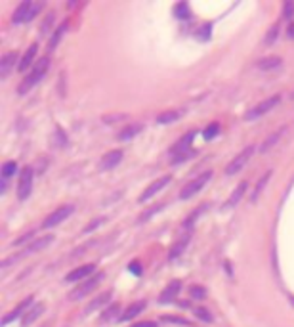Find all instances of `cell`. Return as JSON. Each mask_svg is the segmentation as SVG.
Masks as SVG:
<instances>
[{
    "label": "cell",
    "instance_id": "cell-1",
    "mask_svg": "<svg viewBox=\"0 0 294 327\" xmlns=\"http://www.w3.org/2000/svg\"><path fill=\"white\" fill-rule=\"evenodd\" d=\"M48 69H50V57H42V60H39L37 64L32 65L31 71L23 77L21 84H19V88H17V92H19L21 96L27 94V92H31V88L37 86L40 80H42V77H46Z\"/></svg>",
    "mask_w": 294,
    "mask_h": 327
},
{
    "label": "cell",
    "instance_id": "cell-2",
    "mask_svg": "<svg viewBox=\"0 0 294 327\" xmlns=\"http://www.w3.org/2000/svg\"><path fill=\"white\" fill-rule=\"evenodd\" d=\"M40 10H42V4H39V2H32V0L21 2V4L16 8V12H14L12 21H14V23H25V21H31L32 17L37 16Z\"/></svg>",
    "mask_w": 294,
    "mask_h": 327
},
{
    "label": "cell",
    "instance_id": "cell-3",
    "mask_svg": "<svg viewBox=\"0 0 294 327\" xmlns=\"http://www.w3.org/2000/svg\"><path fill=\"white\" fill-rule=\"evenodd\" d=\"M210 178H212V172L207 170V172H203V174L197 176L195 180H191L189 184H185L183 190L180 192V199H189V197H193L195 193H199L201 190L210 182Z\"/></svg>",
    "mask_w": 294,
    "mask_h": 327
},
{
    "label": "cell",
    "instance_id": "cell-4",
    "mask_svg": "<svg viewBox=\"0 0 294 327\" xmlns=\"http://www.w3.org/2000/svg\"><path fill=\"white\" fill-rule=\"evenodd\" d=\"M104 279V274L102 272H97V274H94L92 278H88L86 281H82L80 285H77V287L71 291V295H69V299L71 301H79V299H82V296L90 295L92 291H94L97 285H100V281Z\"/></svg>",
    "mask_w": 294,
    "mask_h": 327
},
{
    "label": "cell",
    "instance_id": "cell-5",
    "mask_svg": "<svg viewBox=\"0 0 294 327\" xmlns=\"http://www.w3.org/2000/svg\"><path fill=\"white\" fill-rule=\"evenodd\" d=\"M252 153H254V145H247L243 152L237 153V155L233 157V161H230V165L225 167V174L233 176V174H237V172H241V170L245 168V165L250 161Z\"/></svg>",
    "mask_w": 294,
    "mask_h": 327
},
{
    "label": "cell",
    "instance_id": "cell-6",
    "mask_svg": "<svg viewBox=\"0 0 294 327\" xmlns=\"http://www.w3.org/2000/svg\"><path fill=\"white\" fill-rule=\"evenodd\" d=\"M279 102H281V96H279V94H275V96H271V98H266L264 102H260L258 105H254L250 111H247L245 119L254 121V119H258V117H262V115H266V113H270L275 105H279Z\"/></svg>",
    "mask_w": 294,
    "mask_h": 327
},
{
    "label": "cell",
    "instance_id": "cell-7",
    "mask_svg": "<svg viewBox=\"0 0 294 327\" xmlns=\"http://www.w3.org/2000/svg\"><path fill=\"white\" fill-rule=\"evenodd\" d=\"M32 176H35V172H32L31 167H25L23 170H21V174H19V182H17V197H19V201H25L29 195H31Z\"/></svg>",
    "mask_w": 294,
    "mask_h": 327
},
{
    "label": "cell",
    "instance_id": "cell-8",
    "mask_svg": "<svg viewBox=\"0 0 294 327\" xmlns=\"http://www.w3.org/2000/svg\"><path fill=\"white\" fill-rule=\"evenodd\" d=\"M73 211H75V207L73 205H63V207H59V209H56L52 215H48V218L44 220V228L46 230H50V228H54V226H57L59 222H63V220H67L69 216L73 215Z\"/></svg>",
    "mask_w": 294,
    "mask_h": 327
},
{
    "label": "cell",
    "instance_id": "cell-9",
    "mask_svg": "<svg viewBox=\"0 0 294 327\" xmlns=\"http://www.w3.org/2000/svg\"><path fill=\"white\" fill-rule=\"evenodd\" d=\"M172 182V176L170 174H167V176H160L159 180H155V182L151 184V186H147L145 190H143V193H142V197H140V201L142 203H145V201H149V199H153L157 193L167 186V184H170Z\"/></svg>",
    "mask_w": 294,
    "mask_h": 327
},
{
    "label": "cell",
    "instance_id": "cell-10",
    "mask_svg": "<svg viewBox=\"0 0 294 327\" xmlns=\"http://www.w3.org/2000/svg\"><path fill=\"white\" fill-rule=\"evenodd\" d=\"M95 274V266L94 264H82L79 268H75V270L69 272V276H67V281H80V279H84L86 281L88 278H92Z\"/></svg>",
    "mask_w": 294,
    "mask_h": 327
},
{
    "label": "cell",
    "instance_id": "cell-11",
    "mask_svg": "<svg viewBox=\"0 0 294 327\" xmlns=\"http://www.w3.org/2000/svg\"><path fill=\"white\" fill-rule=\"evenodd\" d=\"M19 60L17 52H6L0 60V79H8L10 71L16 67V62Z\"/></svg>",
    "mask_w": 294,
    "mask_h": 327
},
{
    "label": "cell",
    "instance_id": "cell-12",
    "mask_svg": "<svg viewBox=\"0 0 294 327\" xmlns=\"http://www.w3.org/2000/svg\"><path fill=\"white\" fill-rule=\"evenodd\" d=\"M32 304H35V299H32V296H27V299H25L23 303L19 304L17 308H14V310L8 312V314L4 316V319H2V323H4V325H8V323H12V321L19 318V316H21V314H23V312L27 310V308H31Z\"/></svg>",
    "mask_w": 294,
    "mask_h": 327
},
{
    "label": "cell",
    "instance_id": "cell-13",
    "mask_svg": "<svg viewBox=\"0 0 294 327\" xmlns=\"http://www.w3.org/2000/svg\"><path fill=\"white\" fill-rule=\"evenodd\" d=\"M120 161H122V152H120V150H113V152H109L104 159H102L100 168H102V170H111V168H115L119 165Z\"/></svg>",
    "mask_w": 294,
    "mask_h": 327
},
{
    "label": "cell",
    "instance_id": "cell-14",
    "mask_svg": "<svg viewBox=\"0 0 294 327\" xmlns=\"http://www.w3.org/2000/svg\"><path fill=\"white\" fill-rule=\"evenodd\" d=\"M180 289H182V283H180L178 279H174V281H170L167 287H165V291L160 293L159 301H160V303H170V301H174L176 295L180 293Z\"/></svg>",
    "mask_w": 294,
    "mask_h": 327
},
{
    "label": "cell",
    "instance_id": "cell-15",
    "mask_svg": "<svg viewBox=\"0 0 294 327\" xmlns=\"http://www.w3.org/2000/svg\"><path fill=\"white\" fill-rule=\"evenodd\" d=\"M54 241V235L52 233H48V235H44V237H40V240L32 241V243H29V247L25 249L21 255H29V253H37V251H42V249H46L50 243Z\"/></svg>",
    "mask_w": 294,
    "mask_h": 327
},
{
    "label": "cell",
    "instance_id": "cell-16",
    "mask_svg": "<svg viewBox=\"0 0 294 327\" xmlns=\"http://www.w3.org/2000/svg\"><path fill=\"white\" fill-rule=\"evenodd\" d=\"M247 188H248V184L247 182H241L237 186V188H235V192L231 193V197L227 201H225V203H223V209H231V207H235V205H237L239 201L243 199V195H245V192H247Z\"/></svg>",
    "mask_w": 294,
    "mask_h": 327
},
{
    "label": "cell",
    "instance_id": "cell-17",
    "mask_svg": "<svg viewBox=\"0 0 294 327\" xmlns=\"http://www.w3.org/2000/svg\"><path fill=\"white\" fill-rule=\"evenodd\" d=\"M37 52H39V46L37 44H31V48L27 50L23 54V57L19 60V64H17V69L19 71H25V69H29L31 64L35 62V57H37Z\"/></svg>",
    "mask_w": 294,
    "mask_h": 327
},
{
    "label": "cell",
    "instance_id": "cell-18",
    "mask_svg": "<svg viewBox=\"0 0 294 327\" xmlns=\"http://www.w3.org/2000/svg\"><path fill=\"white\" fill-rule=\"evenodd\" d=\"M285 132H286V128H285V127H281V128H277V130H275V132H273L271 136H268V138L264 140V144L260 145V153L270 152L271 147H273V145H275V144L279 142V140H281V136L285 134Z\"/></svg>",
    "mask_w": 294,
    "mask_h": 327
},
{
    "label": "cell",
    "instance_id": "cell-19",
    "mask_svg": "<svg viewBox=\"0 0 294 327\" xmlns=\"http://www.w3.org/2000/svg\"><path fill=\"white\" fill-rule=\"evenodd\" d=\"M143 308H145V303H143V301H140V303H134V304H130L126 310L120 314V321H130V319L138 318V314H142Z\"/></svg>",
    "mask_w": 294,
    "mask_h": 327
},
{
    "label": "cell",
    "instance_id": "cell-20",
    "mask_svg": "<svg viewBox=\"0 0 294 327\" xmlns=\"http://www.w3.org/2000/svg\"><path fill=\"white\" fill-rule=\"evenodd\" d=\"M142 125H126V127L122 128L119 132V140L120 142H128V140H132L134 136H138L142 132Z\"/></svg>",
    "mask_w": 294,
    "mask_h": 327
},
{
    "label": "cell",
    "instance_id": "cell-21",
    "mask_svg": "<svg viewBox=\"0 0 294 327\" xmlns=\"http://www.w3.org/2000/svg\"><path fill=\"white\" fill-rule=\"evenodd\" d=\"M109 301H111V293L107 291V293H104V295L95 296L94 301L88 304L86 312H94V310H100V308H105V306L109 304Z\"/></svg>",
    "mask_w": 294,
    "mask_h": 327
},
{
    "label": "cell",
    "instance_id": "cell-22",
    "mask_svg": "<svg viewBox=\"0 0 294 327\" xmlns=\"http://www.w3.org/2000/svg\"><path fill=\"white\" fill-rule=\"evenodd\" d=\"M42 312H44V304H40V303H39V304H32L31 310H29V312H27V314L23 316V327H29V325H31L32 321L39 318Z\"/></svg>",
    "mask_w": 294,
    "mask_h": 327
},
{
    "label": "cell",
    "instance_id": "cell-23",
    "mask_svg": "<svg viewBox=\"0 0 294 327\" xmlns=\"http://www.w3.org/2000/svg\"><path fill=\"white\" fill-rule=\"evenodd\" d=\"M279 65H281V57L271 56V57H266V60H260V62H258V69H260V71H271V69H275Z\"/></svg>",
    "mask_w": 294,
    "mask_h": 327
},
{
    "label": "cell",
    "instance_id": "cell-24",
    "mask_svg": "<svg viewBox=\"0 0 294 327\" xmlns=\"http://www.w3.org/2000/svg\"><path fill=\"white\" fill-rule=\"evenodd\" d=\"M270 178H271V170H268V172H266V174H264L262 178L258 180V184H256L254 192H252V195H250V201H256V199H258V195L262 193V190L266 188V184L270 182Z\"/></svg>",
    "mask_w": 294,
    "mask_h": 327
},
{
    "label": "cell",
    "instance_id": "cell-25",
    "mask_svg": "<svg viewBox=\"0 0 294 327\" xmlns=\"http://www.w3.org/2000/svg\"><path fill=\"white\" fill-rule=\"evenodd\" d=\"M178 119H180V111H165L157 117V123L159 125H170V123H174Z\"/></svg>",
    "mask_w": 294,
    "mask_h": 327
},
{
    "label": "cell",
    "instance_id": "cell-26",
    "mask_svg": "<svg viewBox=\"0 0 294 327\" xmlns=\"http://www.w3.org/2000/svg\"><path fill=\"white\" fill-rule=\"evenodd\" d=\"M65 31H67V21H63V23L59 25L56 29V33H54V37H52V40H50V50H54L57 46V42L61 40V37L65 35Z\"/></svg>",
    "mask_w": 294,
    "mask_h": 327
},
{
    "label": "cell",
    "instance_id": "cell-27",
    "mask_svg": "<svg viewBox=\"0 0 294 327\" xmlns=\"http://www.w3.org/2000/svg\"><path fill=\"white\" fill-rule=\"evenodd\" d=\"M119 312H120V308H119V304H111L109 308H105V312L102 314V321H113V319L119 316Z\"/></svg>",
    "mask_w": 294,
    "mask_h": 327
},
{
    "label": "cell",
    "instance_id": "cell-28",
    "mask_svg": "<svg viewBox=\"0 0 294 327\" xmlns=\"http://www.w3.org/2000/svg\"><path fill=\"white\" fill-rule=\"evenodd\" d=\"M187 241H189V233H187V235H185L183 240L178 241L174 247H172V251H170V258H176V256L180 255L183 249H185V245H187Z\"/></svg>",
    "mask_w": 294,
    "mask_h": 327
},
{
    "label": "cell",
    "instance_id": "cell-29",
    "mask_svg": "<svg viewBox=\"0 0 294 327\" xmlns=\"http://www.w3.org/2000/svg\"><path fill=\"white\" fill-rule=\"evenodd\" d=\"M218 132H220V125H218V123H212V125H208V127L205 128L203 136H205V140H212Z\"/></svg>",
    "mask_w": 294,
    "mask_h": 327
},
{
    "label": "cell",
    "instance_id": "cell-30",
    "mask_svg": "<svg viewBox=\"0 0 294 327\" xmlns=\"http://www.w3.org/2000/svg\"><path fill=\"white\" fill-rule=\"evenodd\" d=\"M16 168H17L16 161H8V163H4V167H2V176H4V178H10V176L16 172Z\"/></svg>",
    "mask_w": 294,
    "mask_h": 327
},
{
    "label": "cell",
    "instance_id": "cell-31",
    "mask_svg": "<svg viewBox=\"0 0 294 327\" xmlns=\"http://www.w3.org/2000/svg\"><path fill=\"white\" fill-rule=\"evenodd\" d=\"M54 19H56V14H54V12H50L48 17L42 21V25H40V33H42V35H46V33L50 31V27H52V23H54Z\"/></svg>",
    "mask_w": 294,
    "mask_h": 327
},
{
    "label": "cell",
    "instance_id": "cell-32",
    "mask_svg": "<svg viewBox=\"0 0 294 327\" xmlns=\"http://www.w3.org/2000/svg\"><path fill=\"white\" fill-rule=\"evenodd\" d=\"M174 12H176V17H178V19H187V17H189V8H187V4H178Z\"/></svg>",
    "mask_w": 294,
    "mask_h": 327
},
{
    "label": "cell",
    "instance_id": "cell-33",
    "mask_svg": "<svg viewBox=\"0 0 294 327\" xmlns=\"http://www.w3.org/2000/svg\"><path fill=\"white\" fill-rule=\"evenodd\" d=\"M279 37V27L275 25V27H271L270 31H268V37H266V44H273V40Z\"/></svg>",
    "mask_w": 294,
    "mask_h": 327
},
{
    "label": "cell",
    "instance_id": "cell-34",
    "mask_svg": "<svg viewBox=\"0 0 294 327\" xmlns=\"http://www.w3.org/2000/svg\"><path fill=\"white\" fill-rule=\"evenodd\" d=\"M294 16V2H285L283 6V17H292Z\"/></svg>",
    "mask_w": 294,
    "mask_h": 327
},
{
    "label": "cell",
    "instance_id": "cell-35",
    "mask_svg": "<svg viewBox=\"0 0 294 327\" xmlns=\"http://www.w3.org/2000/svg\"><path fill=\"white\" fill-rule=\"evenodd\" d=\"M32 235H35V231H29V233H25V235H21V237H19V240H16V241H14V243H12V245H14V247H19V245H23L25 241H29V240H31Z\"/></svg>",
    "mask_w": 294,
    "mask_h": 327
},
{
    "label": "cell",
    "instance_id": "cell-36",
    "mask_svg": "<svg viewBox=\"0 0 294 327\" xmlns=\"http://www.w3.org/2000/svg\"><path fill=\"white\" fill-rule=\"evenodd\" d=\"M160 209H162V205H157V207H153V209H149V211H145V213H143V216L140 218V220H142V222H145L147 218H151V216L155 215L157 211H160Z\"/></svg>",
    "mask_w": 294,
    "mask_h": 327
},
{
    "label": "cell",
    "instance_id": "cell-37",
    "mask_svg": "<svg viewBox=\"0 0 294 327\" xmlns=\"http://www.w3.org/2000/svg\"><path fill=\"white\" fill-rule=\"evenodd\" d=\"M191 295L195 296V299H205L207 293H205V289L203 287H197V285H195V287H191Z\"/></svg>",
    "mask_w": 294,
    "mask_h": 327
},
{
    "label": "cell",
    "instance_id": "cell-38",
    "mask_svg": "<svg viewBox=\"0 0 294 327\" xmlns=\"http://www.w3.org/2000/svg\"><path fill=\"white\" fill-rule=\"evenodd\" d=\"M195 316H197V318H201V319H205V321H210V314H208L207 310H205V308H197V310H195Z\"/></svg>",
    "mask_w": 294,
    "mask_h": 327
},
{
    "label": "cell",
    "instance_id": "cell-39",
    "mask_svg": "<svg viewBox=\"0 0 294 327\" xmlns=\"http://www.w3.org/2000/svg\"><path fill=\"white\" fill-rule=\"evenodd\" d=\"M165 321H172V323H178V325H185L187 321L185 319H182V318H176V316H165Z\"/></svg>",
    "mask_w": 294,
    "mask_h": 327
},
{
    "label": "cell",
    "instance_id": "cell-40",
    "mask_svg": "<svg viewBox=\"0 0 294 327\" xmlns=\"http://www.w3.org/2000/svg\"><path fill=\"white\" fill-rule=\"evenodd\" d=\"M132 327H157V321H138Z\"/></svg>",
    "mask_w": 294,
    "mask_h": 327
},
{
    "label": "cell",
    "instance_id": "cell-41",
    "mask_svg": "<svg viewBox=\"0 0 294 327\" xmlns=\"http://www.w3.org/2000/svg\"><path fill=\"white\" fill-rule=\"evenodd\" d=\"M130 270L132 272H138V274H140V270H142V268H140V264H130Z\"/></svg>",
    "mask_w": 294,
    "mask_h": 327
},
{
    "label": "cell",
    "instance_id": "cell-42",
    "mask_svg": "<svg viewBox=\"0 0 294 327\" xmlns=\"http://www.w3.org/2000/svg\"><path fill=\"white\" fill-rule=\"evenodd\" d=\"M288 37H290V39H294V23L288 25Z\"/></svg>",
    "mask_w": 294,
    "mask_h": 327
},
{
    "label": "cell",
    "instance_id": "cell-43",
    "mask_svg": "<svg viewBox=\"0 0 294 327\" xmlns=\"http://www.w3.org/2000/svg\"><path fill=\"white\" fill-rule=\"evenodd\" d=\"M290 303H292V304H294V296H290Z\"/></svg>",
    "mask_w": 294,
    "mask_h": 327
},
{
    "label": "cell",
    "instance_id": "cell-44",
    "mask_svg": "<svg viewBox=\"0 0 294 327\" xmlns=\"http://www.w3.org/2000/svg\"><path fill=\"white\" fill-rule=\"evenodd\" d=\"M292 98H294V94H292Z\"/></svg>",
    "mask_w": 294,
    "mask_h": 327
}]
</instances>
